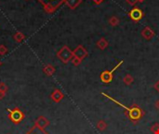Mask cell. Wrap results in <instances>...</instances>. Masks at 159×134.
<instances>
[{
  "label": "cell",
  "mask_w": 159,
  "mask_h": 134,
  "mask_svg": "<svg viewBox=\"0 0 159 134\" xmlns=\"http://www.w3.org/2000/svg\"><path fill=\"white\" fill-rule=\"evenodd\" d=\"M102 95L106 97L107 99H109L110 101L114 102L115 104H116L117 105H119L120 107H122L124 110H125V116L127 117V118L132 122L133 124H137L139 121L142 120V118L145 116V112L136 104H133L132 105L130 106H126L125 104H123L122 103L118 102L117 100L114 99L113 97H111L110 95L104 93V92H102Z\"/></svg>",
  "instance_id": "cell-1"
},
{
  "label": "cell",
  "mask_w": 159,
  "mask_h": 134,
  "mask_svg": "<svg viewBox=\"0 0 159 134\" xmlns=\"http://www.w3.org/2000/svg\"><path fill=\"white\" fill-rule=\"evenodd\" d=\"M7 111H8V115H7L8 119L15 125H19L25 118L24 113L19 107H15L13 109H8Z\"/></svg>",
  "instance_id": "cell-2"
},
{
  "label": "cell",
  "mask_w": 159,
  "mask_h": 134,
  "mask_svg": "<svg viewBox=\"0 0 159 134\" xmlns=\"http://www.w3.org/2000/svg\"><path fill=\"white\" fill-rule=\"evenodd\" d=\"M57 57L63 62V63H68L72 59L74 58V53L73 50L70 49L69 47L63 46L57 53Z\"/></svg>",
  "instance_id": "cell-3"
},
{
  "label": "cell",
  "mask_w": 159,
  "mask_h": 134,
  "mask_svg": "<svg viewBox=\"0 0 159 134\" xmlns=\"http://www.w3.org/2000/svg\"><path fill=\"white\" fill-rule=\"evenodd\" d=\"M43 6L47 12L51 13L55 11L65 0H38Z\"/></svg>",
  "instance_id": "cell-4"
},
{
  "label": "cell",
  "mask_w": 159,
  "mask_h": 134,
  "mask_svg": "<svg viewBox=\"0 0 159 134\" xmlns=\"http://www.w3.org/2000/svg\"><path fill=\"white\" fill-rule=\"evenodd\" d=\"M123 63H124V61H120V62L112 69V70H110V71H107V70L103 71V72L101 74V76H100L101 80H102L103 83H105V84L111 83L112 80L114 79V73H115V71H116V70L118 69V67H120Z\"/></svg>",
  "instance_id": "cell-5"
},
{
  "label": "cell",
  "mask_w": 159,
  "mask_h": 134,
  "mask_svg": "<svg viewBox=\"0 0 159 134\" xmlns=\"http://www.w3.org/2000/svg\"><path fill=\"white\" fill-rule=\"evenodd\" d=\"M73 53H74V57L78 58V59H80L81 61H83V60H84L85 58H87L88 55H89V52H88L87 49H85L82 45L77 46V47L73 50Z\"/></svg>",
  "instance_id": "cell-6"
},
{
  "label": "cell",
  "mask_w": 159,
  "mask_h": 134,
  "mask_svg": "<svg viewBox=\"0 0 159 134\" xmlns=\"http://www.w3.org/2000/svg\"><path fill=\"white\" fill-rule=\"evenodd\" d=\"M129 16L130 17V19L133 21H140L143 17V12L141 8L139 7H133L129 13Z\"/></svg>",
  "instance_id": "cell-7"
},
{
  "label": "cell",
  "mask_w": 159,
  "mask_h": 134,
  "mask_svg": "<svg viewBox=\"0 0 159 134\" xmlns=\"http://www.w3.org/2000/svg\"><path fill=\"white\" fill-rule=\"evenodd\" d=\"M49 124H50L49 120L44 116H39L34 121V125L43 130H45L48 126H49Z\"/></svg>",
  "instance_id": "cell-8"
},
{
  "label": "cell",
  "mask_w": 159,
  "mask_h": 134,
  "mask_svg": "<svg viewBox=\"0 0 159 134\" xmlns=\"http://www.w3.org/2000/svg\"><path fill=\"white\" fill-rule=\"evenodd\" d=\"M155 35H156L155 32H154L149 26L144 27V28L143 29V31H142V36H143L144 39H146V40H151L152 38L155 37Z\"/></svg>",
  "instance_id": "cell-9"
},
{
  "label": "cell",
  "mask_w": 159,
  "mask_h": 134,
  "mask_svg": "<svg viewBox=\"0 0 159 134\" xmlns=\"http://www.w3.org/2000/svg\"><path fill=\"white\" fill-rule=\"evenodd\" d=\"M50 98L54 103H60L63 98H64V94L60 90H54L52 91V93L50 94Z\"/></svg>",
  "instance_id": "cell-10"
},
{
  "label": "cell",
  "mask_w": 159,
  "mask_h": 134,
  "mask_svg": "<svg viewBox=\"0 0 159 134\" xmlns=\"http://www.w3.org/2000/svg\"><path fill=\"white\" fill-rule=\"evenodd\" d=\"M82 0H65L64 3L66 4V6L68 7H70L71 9H75L80 4H81Z\"/></svg>",
  "instance_id": "cell-11"
},
{
  "label": "cell",
  "mask_w": 159,
  "mask_h": 134,
  "mask_svg": "<svg viewBox=\"0 0 159 134\" xmlns=\"http://www.w3.org/2000/svg\"><path fill=\"white\" fill-rule=\"evenodd\" d=\"M109 45V42L104 38V37H102L100 38L98 41H97V47L98 49H100L101 50H104Z\"/></svg>",
  "instance_id": "cell-12"
},
{
  "label": "cell",
  "mask_w": 159,
  "mask_h": 134,
  "mask_svg": "<svg viewBox=\"0 0 159 134\" xmlns=\"http://www.w3.org/2000/svg\"><path fill=\"white\" fill-rule=\"evenodd\" d=\"M43 72L47 75V76H52L55 72H56V69L53 65L51 64H47L43 67Z\"/></svg>",
  "instance_id": "cell-13"
},
{
  "label": "cell",
  "mask_w": 159,
  "mask_h": 134,
  "mask_svg": "<svg viewBox=\"0 0 159 134\" xmlns=\"http://www.w3.org/2000/svg\"><path fill=\"white\" fill-rule=\"evenodd\" d=\"M26 134H48L45 130H43V129H40V128H38L37 126H34V127H32V129L27 132Z\"/></svg>",
  "instance_id": "cell-14"
},
{
  "label": "cell",
  "mask_w": 159,
  "mask_h": 134,
  "mask_svg": "<svg viewBox=\"0 0 159 134\" xmlns=\"http://www.w3.org/2000/svg\"><path fill=\"white\" fill-rule=\"evenodd\" d=\"M107 127H108V124H107L106 121L103 120V119L99 120V121L97 122V125H96V128H97L98 131H100V132H104V131L107 129Z\"/></svg>",
  "instance_id": "cell-15"
},
{
  "label": "cell",
  "mask_w": 159,
  "mask_h": 134,
  "mask_svg": "<svg viewBox=\"0 0 159 134\" xmlns=\"http://www.w3.org/2000/svg\"><path fill=\"white\" fill-rule=\"evenodd\" d=\"M134 82V77L129 75V74H127L124 77H123V83L126 85V86H130L132 83Z\"/></svg>",
  "instance_id": "cell-16"
},
{
  "label": "cell",
  "mask_w": 159,
  "mask_h": 134,
  "mask_svg": "<svg viewBox=\"0 0 159 134\" xmlns=\"http://www.w3.org/2000/svg\"><path fill=\"white\" fill-rule=\"evenodd\" d=\"M13 38H14V40H15L16 42L20 43V42H22V41L25 39V35H24L21 32H17V33L13 35Z\"/></svg>",
  "instance_id": "cell-17"
},
{
  "label": "cell",
  "mask_w": 159,
  "mask_h": 134,
  "mask_svg": "<svg viewBox=\"0 0 159 134\" xmlns=\"http://www.w3.org/2000/svg\"><path fill=\"white\" fill-rule=\"evenodd\" d=\"M108 22H109L110 25H112V26H117V25L119 24L120 21H119V19H118L116 16H112V17L109 19Z\"/></svg>",
  "instance_id": "cell-18"
},
{
  "label": "cell",
  "mask_w": 159,
  "mask_h": 134,
  "mask_svg": "<svg viewBox=\"0 0 159 134\" xmlns=\"http://www.w3.org/2000/svg\"><path fill=\"white\" fill-rule=\"evenodd\" d=\"M150 131L153 134H159V123H155L154 125H152Z\"/></svg>",
  "instance_id": "cell-19"
},
{
  "label": "cell",
  "mask_w": 159,
  "mask_h": 134,
  "mask_svg": "<svg viewBox=\"0 0 159 134\" xmlns=\"http://www.w3.org/2000/svg\"><path fill=\"white\" fill-rule=\"evenodd\" d=\"M7 90H8V87L7 86V84L4 83V82H1L0 83V91L1 92H4V93H7Z\"/></svg>",
  "instance_id": "cell-20"
},
{
  "label": "cell",
  "mask_w": 159,
  "mask_h": 134,
  "mask_svg": "<svg viewBox=\"0 0 159 134\" xmlns=\"http://www.w3.org/2000/svg\"><path fill=\"white\" fill-rule=\"evenodd\" d=\"M72 63L75 65V66H78V65H80L81 64V62H82V61L80 60V59H78V58H75V57H74L73 59H72Z\"/></svg>",
  "instance_id": "cell-21"
},
{
  "label": "cell",
  "mask_w": 159,
  "mask_h": 134,
  "mask_svg": "<svg viewBox=\"0 0 159 134\" xmlns=\"http://www.w3.org/2000/svg\"><path fill=\"white\" fill-rule=\"evenodd\" d=\"M7 52V49L5 45H0V55H5Z\"/></svg>",
  "instance_id": "cell-22"
},
{
  "label": "cell",
  "mask_w": 159,
  "mask_h": 134,
  "mask_svg": "<svg viewBox=\"0 0 159 134\" xmlns=\"http://www.w3.org/2000/svg\"><path fill=\"white\" fill-rule=\"evenodd\" d=\"M137 2H138V0H127V3L131 5V6H134Z\"/></svg>",
  "instance_id": "cell-23"
},
{
  "label": "cell",
  "mask_w": 159,
  "mask_h": 134,
  "mask_svg": "<svg viewBox=\"0 0 159 134\" xmlns=\"http://www.w3.org/2000/svg\"><path fill=\"white\" fill-rule=\"evenodd\" d=\"M154 89H155L157 92H159V80H157V81L155 83V85H154Z\"/></svg>",
  "instance_id": "cell-24"
},
{
  "label": "cell",
  "mask_w": 159,
  "mask_h": 134,
  "mask_svg": "<svg viewBox=\"0 0 159 134\" xmlns=\"http://www.w3.org/2000/svg\"><path fill=\"white\" fill-rule=\"evenodd\" d=\"M155 107L157 108V110H159V99H157V100L155 102Z\"/></svg>",
  "instance_id": "cell-25"
},
{
  "label": "cell",
  "mask_w": 159,
  "mask_h": 134,
  "mask_svg": "<svg viewBox=\"0 0 159 134\" xmlns=\"http://www.w3.org/2000/svg\"><path fill=\"white\" fill-rule=\"evenodd\" d=\"M6 94H7V93H4V92H1V91H0V100H3V99L5 98Z\"/></svg>",
  "instance_id": "cell-26"
},
{
  "label": "cell",
  "mask_w": 159,
  "mask_h": 134,
  "mask_svg": "<svg viewBox=\"0 0 159 134\" xmlns=\"http://www.w3.org/2000/svg\"><path fill=\"white\" fill-rule=\"evenodd\" d=\"M102 1H103V0H93V2H94L95 4H101Z\"/></svg>",
  "instance_id": "cell-27"
},
{
  "label": "cell",
  "mask_w": 159,
  "mask_h": 134,
  "mask_svg": "<svg viewBox=\"0 0 159 134\" xmlns=\"http://www.w3.org/2000/svg\"><path fill=\"white\" fill-rule=\"evenodd\" d=\"M143 1H144V0H138V2H141V3H142V2H143Z\"/></svg>",
  "instance_id": "cell-28"
},
{
  "label": "cell",
  "mask_w": 159,
  "mask_h": 134,
  "mask_svg": "<svg viewBox=\"0 0 159 134\" xmlns=\"http://www.w3.org/2000/svg\"><path fill=\"white\" fill-rule=\"evenodd\" d=\"M1 64H2V62H1V61H0V66H1Z\"/></svg>",
  "instance_id": "cell-29"
},
{
  "label": "cell",
  "mask_w": 159,
  "mask_h": 134,
  "mask_svg": "<svg viewBox=\"0 0 159 134\" xmlns=\"http://www.w3.org/2000/svg\"><path fill=\"white\" fill-rule=\"evenodd\" d=\"M7 134H9V133H7Z\"/></svg>",
  "instance_id": "cell-30"
}]
</instances>
